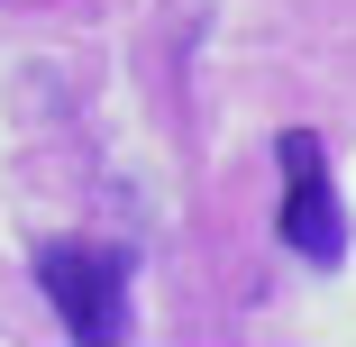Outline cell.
<instances>
[{
  "mask_svg": "<svg viewBox=\"0 0 356 347\" xmlns=\"http://www.w3.org/2000/svg\"><path fill=\"white\" fill-rule=\"evenodd\" d=\"M274 165H283V211H274L283 247H293L302 265H338V256H347V201H338V183H329L320 137H311V128H283V137H274Z\"/></svg>",
  "mask_w": 356,
  "mask_h": 347,
  "instance_id": "2",
  "label": "cell"
},
{
  "mask_svg": "<svg viewBox=\"0 0 356 347\" xmlns=\"http://www.w3.org/2000/svg\"><path fill=\"white\" fill-rule=\"evenodd\" d=\"M37 293L55 302L64 338H83V347H119L128 338V256L119 247H83V238L37 247Z\"/></svg>",
  "mask_w": 356,
  "mask_h": 347,
  "instance_id": "1",
  "label": "cell"
}]
</instances>
